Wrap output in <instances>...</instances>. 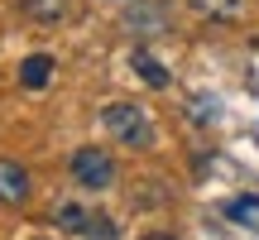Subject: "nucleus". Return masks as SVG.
<instances>
[{"label":"nucleus","instance_id":"6e6552de","mask_svg":"<svg viewBox=\"0 0 259 240\" xmlns=\"http://www.w3.org/2000/svg\"><path fill=\"white\" fill-rule=\"evenodd\" d=\"M53 221H58V231H67V235H87V221H92V212H82L77 202H58Z\"/></svg>","mask_w":259,"mask_h":240},{"label":"nucleus","instance_id":"20e7f679","mask_svg":"<svg viewBox=\"0 0 259 240\" xmlns=\"http://www.w3.org/2000/svg\"><path fill=\"white\" fill-rule=\"evenodd\" d=\"M34 183H29V168L15 164V158H0V202L5 207H24Z\"/></svg>","mask_w":259,"mask_h":240},{"label":"nucleus","instance_id":"423d86ee","mask_svg":"<svg viewBox=\"0 0 259 240\" xmlns=\"http://www.w3.org/2000/svg\"><path fill=\"white\" fill-rule=\"evenodd\" d=\"M48 77H53V58H48V53H34V58L19 63V82H24L29 92H44Z\"/></svg>","mask_w":259,"mask_h":240},{"label":"nucleus","instance_id":"f03ea898","mask_svg":"<svg viewBox=\"0 0 259 240\" xmlns=\"http://www.w3.org/2000/svg\"><path fill=\"white\" fill-rule=\"evenodd\" d=\"M72 178L87 192H106V187L115 183V158L106 154V149H96V144H82L72 154Z\"/></svg>","mask_w":259,"mask_h":240},{"label":"nucleus","instance_id":"39448f33","mask_svg":"<svg viewBox=\"0 0 259 240\" xmlns=\"http://www.w3.org/2000/svg\"><path fill=\"white\" fill-rule=\"evenodd\" d=\"M19 10H24L34 24H44V29H53V24L67 19V0H19Z\"/></svg>","mask_w":259,"mask_h":240},{"label":"nucleus","instance_id":"9b49d317","mask_svg":"<svg viewBox=\"0 0 259 240\" xmlns=\"http://www.w3.org/2000/svg\"><path fill=\"white\" fill-rule=\"evenodd\" d=\"M87 240H120V226L111 216H92L87 221Z\"/></svg>","mask_w":259,"mask_h":240},{"label":"nucleus","instance_id":"9d476101","mask_svg":"<svg viewBox=\"0 0 259 240\" xmlns=\"http://www.w3.org/2000/svg\"><path fill=\"white\" fill-rule=\"evenodd\" d=\"M226 212H231V221H240L245 231H259V197H235Z\"/></svg>","mask_w":259,"mask_h":240},{"label":"nucleus","instance_id":"f257e3e1","mask_svg":"<svg viewBox=\"0 0 259 240\" xmlns=\"http://www.w3.org/2000/svg\"><path fill=\"white\" fill-rule=\"evenodd\" d=\"M101 125H106V135H111L115 144H125V149H149V144H154V125H149L144 106L111 101L101 111Z\"/></svg>","mask_w":259,"mask_h":240},{"label":"nucleus","instance_id":"0eeeda50","mask_svg":"<svg viewBox=\"0 0 259 240\" xmlns=\"http://www.w3.org/2000/svg\"><path fill=\"white\" fill-rule=\"evenodd\" d=\"M130 63H135V72H139V77H144V82H149V87H158V92H163V87H168V82H173V77H168V67H163V63H158V58H154V53H144V48H139V53H135V58H130Z\"/></svg>","mask_w":259,"mask_h":240},{"label":"nucleus","instance_id":"f8f14e48","mask_svg":"<svg viewBox=\"0 0 259 240\" xmlns=\"http://www.w3.org/2000/svg\"><path fill=\"white\" fill-rule=\"evenodd\" d=\"M139 240H178V235H173V231H144Z\"/></svg>","mask_w":259,"mask_h":240},{"label":"nucleus","instance_id":"1a4fd4ad","mask_svg":"<svg viewBox=\"0 0 259 240\" xmlns=\"http://www.w3.org/2000/svg\"><path fill=\"white\" fill-rule=\"evenodd\" d=\"M202 19H235L240 15V0H187Z\"/></svg>","mask_w":259,"mask_h":240},{"label":"nucleus","instance_id":"ddd939ff","mask_svg":"<svg viewBox=\"0 0 259 240\" xmlns=\"http://www.w3.org/2000/svg\"><path fill=\"white\" fill-rule=\"evenodd\" d=\"M38 240H44V235H38Z\"/></svg>","mask_w":259,"mask_h":240},{"label":"nucleus","instance_id":"7ed1b4c3","mask_svg":"<svg viewBox=\"0 0 259 240\" xmlns=\"http://www.w3.org/2000/svg\"><path fill=\"white\" fill-rule=\"evenodd\" d=\"M168 24H173V15H168L163 0H130V5H125V29H130V34H139V38L163 34Z\"/></svg>","mask_w":259,"mask_h":240}]
</instances>
